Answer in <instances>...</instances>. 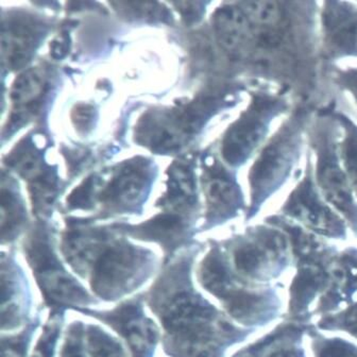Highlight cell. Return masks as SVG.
I'll return each mask as SVG.
<instances>
[{"mask_svg":"<svg viewBox=\"0 0 357 357\" xmlns=\"http://www.w3.org/2000/svg\"><path fill=\"white\" fill-rule=\"evenodd\" d=\"M28 259L46 300L52 304H85L86 291L63 271L44 237L34 235L27 247Z\"/></svg>","mask_w":357,"mask_h":357,"instance_id":"9c48e42d","label":"cell"},{"mask_svg":"<svg viewBox=\"0 0 357 357\" xmlns=\"http://www.w3.org/2000/svg\"><path fill=\"white\" fill-rule=\"evenodd\" d=\"M322 20L331 50L357 56V9L350 3L330 1L324 3Z\"/></svg>","mask_w":357,"mask_h":357,"instance_id":"2e32d148","label":"cell"},{"mask_svg":"<svg viewBox=\"0 0 357 357\" xmlns=\"http://www.w3.org/2000/svg\"><path fill=\"white\" fill-rule=\"evenodd\" d=\"M314 146L317 154L316 178L322 196L357 233V204L346 172L340 165L337 149L330 132L328 133L326 130L318 132Z\"/></svg>","mask_w":357,"mask_h":357,"instance_id":"52a82bcc","label":"cell"},{"mask_svg":"<svg viewBox=\"0 0 357 357\" xmlns=\"http://www.w3.org/2000/svg\"><path fill=\"white\" fill-rule=\"evenodd\" d=\"M65 257L77 271L91 267V285L97 295L115 299L133 286L146 255L101 233L76 230L64 239Z\"/></svg>","mask_w":357,"mask_h":357,"instance_id":"7a4b0ae2","label":"cell"},{"mask_svg":"<svg viewBox=\"0 0 357 357\" xmlns=\"http://www.w3.org/2000/svg\"><path fill=\"white\" fill-rule=\"evenodd\" d=\"M174 6L188 22H195L200 20L202 12H204V3H201L181 1V3H174Z\"/></svg>","mask_w":357,"mask_h":357,"instance_id":"e575fe53","label":"cell"},{"mask_svg":"<svg viewBox=\"0 0 357 357\" xmlns=\"http://www.w3.org/2000/svg\"><path fill=\"white\" fill-rule=\"evenodd\" d=\"M68 45L65 40H58L52 43V56L56 59H62L66 56Z\"/></svg>","mask_w":357,"mask_h":357,"instance_id":"74e56055","label":"cell"},{"mask_svg":"<svg viewBox=\"0 0 357 357\" xmlns=\"http://www.w3.org/2000/svg\"><path fill=\"white\" fill-rule=\"evenodd\" d=\"M61 357H85L82 346V328L80 324H74L68 331Z\"/></svg>","mask_w":357,"mask_h":357,"instance_id":"1f68e13d","label":"cell"},{"mask_svg":"<svg viewBox=\"0 0 357 357\" xmlns=\"http://www.w3.org/2000/svg\"><path fill=\"white\" fill-rule=\"evenodd\" d=\"M196 178L190 163L178 161L168 172L167 190L163 202L169 210L185 211L196 202Z\"/></svg>","mask_w":357,"mask_h":357,"instance_id":"44dd1931","label":"cell"},{"mask_svg":"<svg viewBox=\"0 0 357 357\" xmlns=\"http://www.w3.org/2000/svg\"><path fill=\"white\" fill-rule=\"evenodd\" d=\"M42 36V26L32 17L6 18L1 30V58L11 70H18L31 58Z\"/></svg>","mask_w":357,"mask_h":357,"instance_id":"4fadbf2b","label":"cell"},{"mask_svg":"<svg viewBox=\"0 0 357 357\" xmlns=\"http://www.w3.org/2000/svg\"><path fill=\"white\" fill-rule=\"evenodd\" d=\"M56 337V328H48L45 331L42 338L38 340V346L34 350L32 357H52V348H54V340Z\"/></svg>","mask_w":357,"mask_h":357,"instance_id":"d6a6232c","label":"cell"},{"mask_svg":"<svg viewBox=\"0 0 357 357\" xmlns=\"http://www.w3.org/2000/svg\"><path fill=\"white\" fill-rule=\"evenodd\" d=\"M95 188H96V180H95V178H89L87 180H85L68 197V204H70V208H89V206H92Z\"/></svg>","mask_w":357,"mask_h":357,"instance_id":"4dcf8cb0","label":"cell"},{"mask_svg":"<svg viewBox=\"0 0 357 357\" xmlns=\"http://www.w3.org/2000/svg\"><path fill=\"white\" fill-rule=\"evenodd\" d=\"M1 357H24L20 342H3V355Z\"/></svg>","mask_w":357,"mask_h":357,"instance_id":"8d00e7d4","label":"cell"},{"mask_svg":"<svg viewBox=\"0 0 357 357\" xmlns=\"http://www.w3.org/2000/svg\"><path fill=\"white\" fill-rule=\"evenodd\" d=\"M330 268L316 265L296 266L288 290V321L310 324L314 317L312 304L330 287Z\"/></svg>","mask_w":357,"mask_h":357,"instance_id":"30bf717a","label":"cell"},{"mask_svg":"<svg viewBox=\"0 0 357 357\" xmlns=\"http://www.w3.org/2000/svg\"><path fill=\"white\" fill-rule=\"evenodd\" d=\"M314 357H357V344L342 337L324 336L312 324L307 335Z\"/></svg>","mask_w":357,"mask_h":357,"instance_id":"d4e9b609","label":"cell"},{"mask_svg":"<svg viewBox=\"0 0 357 357\" xmlns=\"http://www.w3.org/2000/svg\"><path fill=\"white\" fill-rule=\"evenodd\" d=\"M183 231L181 217L176 214H162L137 228L139 237L162 243H174Z\"/></svg>","mask_w":357,"mask_h":357,"instance_id":"603a6c76","label":"cell"},{"mask_svg":"<svg viewBox=\"0 0 357 357\" xmlns=\"http://www.w3.org/2000/svg\"><path fill=\"white\" fill-rule=\"evenodd\" d=\"M337 83L353 95L357 103V68L338 73Z\"/></svg>","mask_w":357,"mask_h":357,"instance_id":"d590c367","label":"cell"},{"mask_svg":"<svg viewBox=\"0 0 357 357\" xmlns=\"http://www.w3.org/2000/svg\"><path fill=\"white\" fill-rule=\"evenodd\" d=\"M213 27L221 48L230 56L239 58L248 52L255 32L238 5L217 10L213 15Z\"/></svg>","mask_w":357,"mask_h":357,"instance_id":"e0dca14e","label":"cell"},{"mask_svg":"<svg viewBox=\"0 0 357 357\" xmlns=\"http://www.w3.org/2000/svg\"><path fill=\"white\" fill-rule=\"evenodd\" d=\"M238 6L250 22L253 31L261 28L268 34L269 30V38H275L271 32L275 27L281 25L284 18L280 3L273 1H245L238 3Z\"/></svg>","mask_w":357,"mask_h":357,"instance_id":"7402d4cb","label":"cell"},{"mask_svg":"<svg viewBox=\"0 0 357 357\" xmlns=\"http://www.w3.org/2000/svg\"><path fill=\"white\" fill-rule=\"evenodd\" d=\"M299 121L294 119L284 126L264 147L251 167V206L248 219L257 215L266 201L282 188L299 159L302 139Z\"/></svg>","mask_w":357,"mask_h":357,"instance_id":"277c9868","label":"cell"},{"mask_svg":"<svg viewBox=\"0 0 357 357\" xmlns=\"http://www.w3.org/2000/svg\"><path fill=\"white\" fill-rule=\"evenodd\" d=\"M105 321L114 326L127 340L134 357H146L158 340L155 326L135 304H126L119 310L103 315Z\"/></svg>","mask_w":357,"mask_h":357,"instance_id":"ac0fdd59","label":"cell"},{"mask_svg":"<svg viewBox=\"0 0 357 357\" xmlns=\"http://www.w3.org/2000/svg\"><path fill=\"white\" fill-rule=\"evenodd\" d=\"M340 121L346 130V137L342 145V158L344 169L351 186L357 195V127L346 117L340 116Z\"/></svg>","mask_w":357,"mask_h":357,"instance_id":"83f0119b","label":"cell"},{"mask_svg":"<svg viewBox=\"0 0 357 357\" xmlns=\"http://www.w3.org/2000/svg\"><path fill=\"white\" fill-rule=\"evenodd\" d=\"M161 318L180 357H223L228 347L257 331L237 328L206 300L186 291L172 296Z\"/></svg>","mask_w":357,"mask_h":357,"instance_id":"6da1fadb","label":"cell"},{"mask_svg":"<svg viewBox=\"0 0 357 357\" xmlns=\"http://www.w3.org/2000/svg\"><path fill=\"white\" fill-rule=\"evenodd\" d=\"M47 89L46 74L40 68L26 70L16 78L10 92L11 127H20L38 111Z\"/></svg>","mask_w":357,"mask_h":357,"instance_id":"d6986e66","label":"cell"},{"mask_svg":"<svg viewBox=\"0 0 357 357\" xmlns=\"http://www.w3.org/2000/svg\"><path fill=\"white\" fill-rule=\"evenodd\" d=\"M204 192L208 201V218L215 222L233 218L243 208L241 188L219 164L213 163L206 168Z\"/></svg>","mask_w":357,"mask_h":357,"instance_id":"9a60e30c","label":"cell"},{"mask_svg":"<svg viewBox=\"0 0 357 357\" xmlns=\"http://www.w3.org/2000/svg\"><path fill=\"white\" fill-rule=\"evenodd\" d=\"M282 212L314 234L336 241L347 239L346 221L320 197L310 172L289 195Z\"/></svg>","mask_w":357,"mask_h":357,"instance_id":"8992f818","label":"cell"},{"mask_svg":"<svg viewBox=\"0 0 357 357\" xmlns=\"http://www.w3.org/2000/svg\"><path fill=\"white\" fill-rule=\"evenodd\" d=\"M87 344L92 357H126L121 344L99 328L89 326Z\"/></svg>","mask_w":357,"mask_h":357,"instance_id":"f546056e","label":"cell"},{"mask_svg":"<svg viewBox=\"0 0 357 357\" xmlns=\"http://www.w3.org/2000/svg\"><path fill=\"white\" fill-rule=\"evenodd\" d=\"M29 184L32 202L38 210H46L54 204L56 195V178L50 168L29 182Z\"/></svg>","mask_w":357,"mask_h":357,"instance_id":"f1b7e54d","label":"cell"},{"mask_svg":"<svg viewBox=\"0 0 357 357\" xmlns=\"http://www.w3.org/2000/svg\"><path fill=\"white\" fill-rule=\"evenodd\" d=\"M318 330L342 331L357 340V301L344 310L321 316L315 324Z\"/></svg>","mask_w":357,"mask_h":357,"instance_id":"484cf974","label":"cell"},{"mask_svg":"<svg viewBox=\"0 0 357 357\" xmlns=\"http://www.w3.org/2000/svg\"><path fill=\"white\" fill-rule=\"evenodd\" d=\"M331 284L314 308V316L328 315L357 301V248L349 247L335 257L330 267Z\"/></svg>","mask_w":357,"mask_h":357,"instance_id":"8fae6325","label":"cell"},{"mask_svg":"<svg viewBox=\"0 0 357 357\" xmlns=\"http://www.w3.org/2000/svg\"><path fill=\"white\" fill-rule=\"evenodd\" d=\"M150 176L151 172L145 161L137 160L125 164L103 190V204L119 211L137 206L149 188Z\"/></svg>","mask_w":357,"mask_h":357,"instance_id":"7c38bea8","label":"cell"},{"mask_svg":"<svg viewBox=\"0 0 357 357\" xmlns=\"http://www.w3.org/2000/svg\"><path fill=\"white\" fill-rule=\"evenodd\" d=\"M287 235L271 226H257L232 247L235 273L259 285H268L281 278L293 263Z\"/></svg>","mask_w":357,"mask_h":357,"instance_id":"3957f363","label":"cell"},{"mask_svg":"<svg viewBox=\"0 0 357 357\" xmlns=\"http://www.w3.org/2000/svg\"><path fill=\"white\" fill-rule=\"evenodd\" d=\"M231 318L245 328L259 330L282 317L283 301L278 284L251 283L243 280L222 301Z\"/></svg>","mask_w":357,"mask_h":357,"instance_id":"ba28073f","label":"cell"},{"mask_svg":"<svg viewBox=\"0 0 357 357\" xmlns=\"http://www.w3.org/2000/svg\"><path fill=\"white\" fill-rule=\"evenodd\" d=\"M286 109L281 97L257 93L247 111L229 128L223 137V159L231 166L243 165L267 137L271 123Z\"/></svg>","mask_w":357,"mask_h":357,"instance_id":"5b68a950","label":"cell"},{"mask_svg":"<svg viewBox=\"0 0 357 357\" xmlns=\"http://www.w3.org/2000/svg\"><path fill=\"white\" fill-rule=\"evenodd\" d=\"M199 278L208 293L221 302L243 281V278L239 277L231 268L228 259L218 248L213 249L204 257L200 266Z\"/></svg>","mask_w":357,"mask_h":357,"instance_id":"ffe728a7","label":"cell"},{"mask_svg":"<svg viewBox=\"0 0 357 357\" xmlns=\"http://www.w3.org/2000/svg\"><path fill=\"white\" fill-rule=\"evenodd\" d=\"M310 326L312 324L285 320L232 357H306L304 336L307 335Z\"/></svg>","mask_w":357,"mask_h":357,"instance_id":"5bb4252c","label":"cell"},{"mask_svg":"<svg viewBox=\"0 0 357 357\" xmlns=\"http://www.w3.org/2000/svg\"><path fill=\"white\" fill-rule=\"evenodd\" d=\"M94 119V109L89 105H77L73 112V121L76 123L77 128L81 130L89 129Z\"/></svg>","mask_w":357,"mask_h":357,"instance_id":"836d02e7","label":"cell"},{"mask_svg":"<svg viewBox=\"0 0 357 357\" xmlns=\"http://www.w3.org/2000/svg\"><path fill=\"white\" fill-rule=\"evenodd\" d=\"M24 220V210L17 196L3 188L1 192V228L3 239L14 236Z\"/></svg>","mask_w":357,"mask_h":357,"instance_id":"4316f807","label":"cell"},{"mask_svg":"<svg viewBox=\"0 0 357 357\" xmlns=\"http://www.w3.org/2000/svg\"><path fill=\"white\" fill-rule=\"evenodd\" d=\"M8 165L20 176L31 182L47 167L43 163L42 156L30 142H22L9 155Z\"/></svg>","mask_w":357,"mask_h":357,"instance_id":"cb8c5ba5","label":"cell"}]
</instances>
